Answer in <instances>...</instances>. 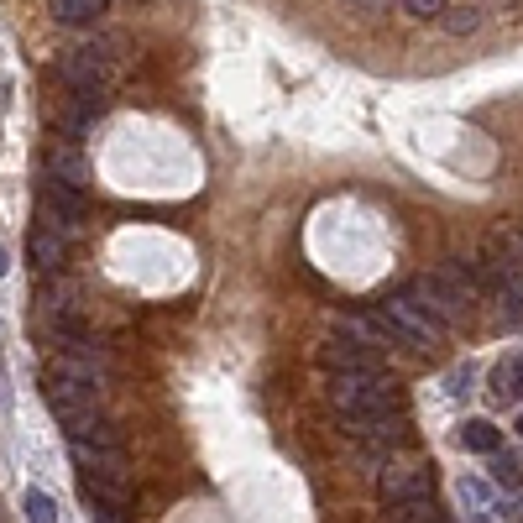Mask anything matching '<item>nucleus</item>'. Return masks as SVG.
<instances>
[{
  "label": "nucleus",
  "mask_w": 523,
  "mask_h": 523,
  "mask_svg": "<svg viewBox=\"0 0 523 523\" xmlns=\"http://www.w3.org/2000/svg\"><path fill=\"white\" fill-rule=\"evenodd\" d=\"M42 398H48L53 419L68 429V440H79L84 429L100 424V388H84V382H68V377H48V388H42Z\"/></svg>",
  "instance_id": "nucleus-2"
},
{
  "label": "nucleus",
  "mask_w": 523,
  "mask_h": 523,
  "mask_svg": "<svg viewBox=\"0 0 523 523\" xmlns=\"http://www.w3.org/2000/svg\"><path fill=\"white\" fill-rule=\"evenodd\" d=\"M48 173L63 178V184H74V189L89 184V168H84V157H79L74 147H53V152H48Z\"/></svg>",
  "instance_id": "nucleus-10"
},
{
  "label": "nucleus",
  "mask_w": 523,
  "mask_h": 523,
  "mask_svg": "<svg viewBox=\"0 0 523 523\" xmlns=\"http://www.w3.org/2000/svg\"><path fill=\"white\" fill-rule=\"evenodd\" d=\"M492 393L523 398V356H518V361H497V372H492Z\"/></svg>",
  "instance_id": "nucleus-14"
},
{
  "label": "nucleus",
  "mask_w": 523,
  "mask_h": 523,
  "mask_svg": "<svg viewBox=\"0 0 523 523\" xmlns=\"http://www.w3.org/2000/svg\"><path fill=\"white\" fill-rule=\"evenodd\" d=\"M42 210H48L63 231H74V225L84 220V189H74V184H63V178H42Z\"/></svg>",
  "instance_id": "nucleus-6"
},
{
  "label": "nucleus",
  "mask_w": 523,
  "mask_h": 523,
  "mask_svg": "<svg viewBox=\"0 0 523 523\" xmlns=\"http://www.w3.org/2000/svg\"><path fill=\"white\" fill-rule=\"evenodd\" d=\"M492 482H497V487H518V482H523V466L497 450V456H492Z\"/></svg>",
  "instance_id": "nucleus-16"
},
{
  "label": "nucleus",
  "mask_w": 523,
  "mask_h": 523,
  "mask_svg": "<svg viewBox=\"0 0 523 523\" xmlns=\"http://www.w3.org/2000/svg\"><path fill=\"white\" fill-rule=\"evenodd\" d=\"M513 429H518V435H523V414H518V419H513Z\"/></svg>",
  "instance_id": "nucleus-18"
},
{
  "label": "nucleus",
  "mask_w": 523,
  "mask_h": 523,
  "mask_svg": "<svg viewBox=\"0 0 523 523\" xmlns=\"http://www.w3.org/2000/svg\"><path fill=\"white\" fill-rule=\"evenodd\" d=\"M461 445L476 450V456H497V450H503V429H497L492 419H466L461 424Z\"/></svg>",
  "instance_id": "nucleus-8"
},
{
  "label": "nucleus",
  "mask_w": 523,
  "mask_h": 523,
  "mask_svg": "<svg viewBox=\"0 0 523 523\" xmlns=\"http://www.w3.org/2000/svg\"><path fill=\"white\" fill-rule=\"evenodd\" d=\"M435 497V466H398V471H382V503L403 508V503H424Z\"/></svg>",
  "instance_id": "nucleus-4"
},
{
  "label": "nucleus",
  "mask_w": 523,
  "mask_h": 523,
  "mask_svg": "<svg viewBox=\"0 0 523 523\" xmlns=\"http://www.w3.org/2000/svg\"><path fill=\"white\" fill-rule=\"evenodd\" d=\"M403 299H414L424 314H435V320L450 330V325H456V314L471 304V293L461 283H450L445 272H424V278H414V288H408Z\"/></svg>",
  "instance_id": "nucleus-3"
},
{
  "label": "nucleus",
  "mask_w": 523,
  "mask_h": 523,
  "mask_svg": "<svg viewBox=\"0 0 523 523\" xmlns=\"http://www.w3.org/2000/svg\"><path fill=\"white\" fill-rule=\"evenodd\" d=\"M84 503H105V508H126V482H110V476H79Z\"/></svg>",
  "instance_id": "nucleus-9"
},
{
  "label": "nucleus",
  "mask_w": 523,
  "mask_h": 523,
  "mask_svg": "<svg viewBox=\"0 0 523 523\" xmlns=\"http://www.w3.org/2000/svg\"><path fill=\"white\" fill-rule=\"evenodd\" d=\"M58 74H63V84L74 89V95H105V63H100L95 48H74L58 63Z\"/></svg>",
  "instance_id": "nucleus-5"
},
{
  "label": "nucleus",
  "mask_w": 523,
  "mask_h": 523,
  "mask_svg": "<svg viewBox=\"0 0 523 523\" xmlns=\"http://www.w3.org/2000/svg\"><path fill=\"white\" fill-rule=\"evenodd\" d=\"M21 508H27V523H58V503L42 487H32L27 497H21Z\"/></svg>",
  "instance_id": "nucleus-15"
},
{
  "label": "nucleus",
  "mask_w": 523,
  "mask_h": 523,
  "mask_svg": "<svg viewBox=\"0 0 523 523\" xmlns=\"http://www.w3.org/2000/svg\"><path fill=\"white\" fill-rule=\"evenodd\" d=\"M403 6L414 11V16H435V21L445 16V0H403Z\"/></svg>",
  "instance_id": "nucleus-17"
},
{
  "label": "nucleus",
  "mask_w": 523,
  "mask_h": 523,
  "mask_svg": "<svg viewBox=\"0 0 523 523\" xmlns=\"http://www.w3.org/2000/svg\"><path fill=\"white\" fill-rule=\"evenodd\" d=\"M27 257H32L37 272H58V267H63V225H58V220L42 215V220L32 225V236H27Z\"/></svg>",
  "instance_id": "nucleus-7"
},
{
  "label": "nucleus",
  "mask_w": 523,
  "mask_h": 523,
  "mask_svg": "<svg viewBox=\"0 0 523 523\" xmlns=\"http://www.w3.org/2000/svg\"><path fill=\"white\" fill-rule=\"evenodd\" d=\"M372 320H377L382 340H388V346H403V351H429V346H440V340H445V325L435 320V314H424L414 299L377 304Z\"/></svg>",
  "instance_id": "nucleus-1"
},
{
  "label": "nucleus",
  "mask_w": 523,
  "mask_h": 523,
  "mask_svg": "<svg viewBox=\"0 0 523 523\" xmlns=\"http://www.w3.org/2000/svg\"><path fill=\"white\" fill-rule=\"evenodd\" d=\"M388 523H450L445 508L435 497H424V503H403V508H388Z\"/></svg>",
  "instance_id": "nucleus-13"
},
{
  "label": "nucleus",
  "mask_w": 523,
  "mask_h": 523,
  "mask_svg": "<svg viewBox=\"0 0 523 523\" xmlns=\"http://www.w3.org/2000/svg\"><path fill=\"white\" fill-rule=\"evenodd\" d=\"M482 6H445V16H440V27L450 32V37H471V32H482Z\"/></svg>",
  "instance_id": "nucleus-12"
},
{
  "label": "nucleus",
  "mask_w": 523,
  "mask_h": 523,
  "mask_svg": "<svg viewBox=\"0 0 523 523\" xmlns=\"http://www.w3.org/2000/svg\"><path fill=\"white\" fill-rule=\"evenodd\" d=\"M48 11L63 27H84V21H95L105 11V0H48Z\"/></svg>",
  "instance_id": "nucleus-11"
}]
</instances>
